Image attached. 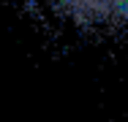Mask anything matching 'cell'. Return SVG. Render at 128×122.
Wrapping results in <instances>:
<instances>
[{
    "mask_svg": "<svg viewBox=\"0 0 128 122\" xmlns=\"http://www.w3.org/2000/svg\"><path fill=\"white\" fill-rule=\"evenodd\" d=\"M52 14L79 27L123 30L128 27V0H38Z\"/></svg>",
    "mask_w": 128,
    "mask_h": 122,
    "instance_id": "obj_1",
    "label": "cell"
}]
</instances>
